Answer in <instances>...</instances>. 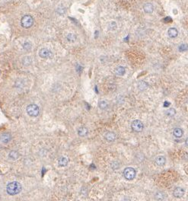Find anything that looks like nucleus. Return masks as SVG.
Listing matches in <instances>:
<instances>
[{
	"label": "nucleus",
	"mask_w": 188,
	"mask_h": 201,
	"mask_svg": "<svg viewBox=\"0 0 188 201\" xmlns=\"http://www.w3.org/2000/svg\"><path fill=\"white\" fill-rule=\"evenodd\" d=\"M88 129L86 127H80L78 130V134L80 136H85L88 135Z\"/></svg>",
	"instance_id": "nucleus-16"
},
{
	"label": "nucleus",
	"mask_w": 188,
	"mask_h": 201,
	"mask_svg": "<svg viewBox=\"0 0 188 201\" xmlns=\"http://www.w3.org/2000/svg\"><path fill=\"white\" fill-rule=\"evenodd\" d=\"M155 162L157 165H159V166H163L165 162H166V159L164 156H159L156 157L155 159Z\"/></svg>",
	"instance_id": "nucleus-11"
},
{
	"label": "nucleus",
	"mask_w": 188,
	"mask_h": 201,
	"mask_svg": "<svg viewBox=\"0 0 188 201\" xmlns=\"http://www.w3.org/2000/svg\"><path fill=\"white\" fill-rule=\"evenodd\" d=\"M143 10H144V12H145L146 13H148V14L152 13L153 11H154L153 4H152V3H150V2L146 3V4L143 5Z\"/></svg>",
	"instance_id": "nucleus-9"
},
{
	"label": "nucleus",
	"mask_w": 188,
	"mask_h": 201,
	"mask_svg": "<svg viewBox=\"0 0 188 201\" xmlns=\"http://www.w3.org/2000/svg\"><path fill=\"white\" fill-rule=\"evenodd\" d=\"M185 143H186V145L188 146V138L186 139V141H185Z\"/></svg>",
	"instance_id": "nucleus-25"
},
{
	"label": "nucleus",
	"mask_w": 188,
	"mask_h": 201,
	"mask_svg": "<svg viewBox=\"0 0 188 201\" xmlns=\"http://www.w3.org/2000/svg\"><path fill=\"white\" fill-rule=\"evenodd\" d=\"M184 133L183 130L181 129V128H175L173 131V134L175 137H177V138H180L182 136V135Z\"/></svg>",
	"instance_id": "nucleus-17"
},
{
	"label": "nucleus",
	"mask_w": 188,
	"mask_h": 201,
	"mask_svg": "<svg viewBox=\"0 0 188 201\" xmlns=\"http://www.w3.org/2000/svg\"><path fill=\"white\" fill-rule=\"evenodd\" d=\"M39 55L42 58L46 59V58H50L52 56V52L47 48H42L39 50Z\"/></svg>",
	"instance_id": "nucleus-6"
},
{
	"label": "nucleus",
	"mask_w": 188,
	"mask_h": 201,
	"mask_svg": "<svg viewBox=\"0 0 188 201\" xmlns=\"http://www.w3.org/2000/svg\"><path fill=\"white\" fill-rule=\"evenodd\" d=\"M147 87H148L147 83L146 82H140V84L139 85V89L141 90V91H143V90L146 89Z\"/></svg>",
	"instance_id": "nucleus-23"
},
{
	"label": "nucleus",
	"mask_w": 188,
	"mask_h": 201,
	"mask_svg": "<svg viewBox=\"0 0 188 201\" xmlns=\"http://www.w3.org/2000/svg\"><path fill=\"white\" fill-rule=\"evenodd\" d=\"M169 104H170L169 102H167V101H165V103H164V107H168Z\"/></svg>",
	"instance_id": "nucleus-24"
},
{
	"label": "nucleus",
	"mask_w": 188,
	"mask_h": 201,
	"mask_svg": "<svg viewBox=\"0 0 188 201\" xmlns=\"http://www.w3.org/2000/svg\"><path fill=\"white\" fill-rule=\"evenodd\" d=\"M12 139V136L8 133H3L0 135V141L3 143H7Z\"/></svg>",
	"instance_id": "nucleus-8"
},
{
	"label": "nucleus",
	"mask_w": 188,
	"mask_h": 201,
	"mask_svg": "<svg viewBox=\"0 0 188 201\" xmlns=\"http://www.w3.org/2000/svg\"><path fill=\"white\" fill-rule=\"evenodd\" d=\"M178 49H179V51H180V52H184V51H187V50H188V45L186 44H182L179 46Z\"/></svg>",
	"instance_id": "nucleus-21"
},
{
	"label": "nucleus",
	"mask_w": 188,
	"mask_h": 201,
	"mask_svg": "<svg viewBox=\"0 0 188 201\" xmlns=\"http://www.w3.org/2000/svg\"><path fill=\"white\" fill-rule=\"evenodd\" d=\"M131 127L135 132H141L143 130V123L139 120H135L131 123Z\"/></svg>",
	"instance_id": "nucleus-5"
},
{
	"label": "nucleus",
	"mask_w": 188,
	"mask_h": 201,
	"mask_svg": "<svg viewBox=\"0 0 188 201\" xmlns=\"http://www.w3.org/2000/svg\"><path fill=\"white\" fill-rule=\"evenodd\" d=\"M6 190L9 195L13 196V195L18 194L21 191V184L18 181H12L7 185Z\"/></svg>",
	"instance_id": "nucleus-1"
},
{
	"label": "nucleus",
	"mask_w": 188,
	"mask_h": 201,
	"mask_svg": "<svg viewBox=\"0 0 188 201\" xmlns=\"http://www.w3.org/2000/svg\"><path fill=\"white\" fill-rule=\"evenodd\" d=\"M184 190L182 188V187H176L174 190V192H173V194L175 197L177 198H181L184 195Z\"/></svg>",
	"instance_id": "nucleus-7"
},
{
	"label": "nucleus",
	"mask_w": 188,
	"mask_h": 201,
	"mask_svg": "<svg viewBox=\"0 0 188 201\" xmlns=\"http://www.w3.org/2000/svg\"><path fill=\"white\" fill-rule=\"evenodd\" d=\"M21 26L24 28H29L31 27L33 24H34V19L31 15H24V17H22L21 21Z\"/></svg>",
	"instance_id": "nucleus-3"
},
{
	"label": "nucleus",
	"mask_w": 188,
	"mask_h": 201,
	"mask_svg": "<svg viewBox=\"0 0 188 201\" xmlns=\"http://www.w3.org/2000/svg\"><path fill=\"white\" fill-rule=\"evenodd\" d=\"M167 34H168V35H169L170 37L174 38V37H176L177 36V34H178V31H177L175 27H171V28L168 29Z\"/></svg>",
	"instance_id": "nucleus-12"
},
{
	"label": "nucleus",
	"mask_w": 188,
	"mask_h": 201,
	"mask_svg": "<svg viewBox=\"0 0 188 201\" xmlns=\"http://www.w3.org/2000/svg\"><path fill=\"white\" fill-rule=\"evenodd\" d=\"M125 72H126L125 68L123 66L117 67L116 69H115V73H116V75H120V76L124 75L125 74Z\"/></svg>",
	"instance_id": "nucleus-14"
},
{
	"label": "nucleus",
	"mask_w": 188,
	"mask_h": 201,
	"mask_svg": "<svg viewBox=\"0 0 188 201\" xmlns=\"http://www.w3.org/2000/svg\"><path fill=\"white\" fill-rule=\"evenodd\" d=\"M124 178L127 180H133L136 175V170L130 167L126 168L124 171Z\"/></svg>",
	"instance_id": "nucleus-4"
},
{
	"label": "nucleus",
	"mask_w": 188,
	"mask_h": 201,
	"mask_svg": "<svg viewBox=\"0 0 188 201\" xmlns=\"http://www.w3.org/2000/svg\"><path fill=\"white\" fill-rule=\"evenodd\" d=\"M105 139L108 142H114L117 139V135L114 132H107L105 134Z\"/></svg>",
	"instance_id": "nucleus-10"
},
{
	"label": "nucleus",
	"mask_w": 188,
	"mask_h": 201,
	"mask_svg": "<svg viewBox=\"0 0 188 201\" xmlns=\"http://www.w3.org/2000/svg\"><path fill=\"white\" fill-rule=\"evenodd\" d=\"M165 194L162 192V191H158L155 194V200L158 201H162L165 199Z\"/></svg>",
	"instance_id": "nucleus-13"
},
{
	"label": "nucleus",
	"mask_w": 188,
	"mask_h": 201,
	"mask_svg": "<svg viewBox=\"0 0 188 201\" xmlns=\"http://www.w3.org/2000/svg\"><path fill=\"white\" fill-rule=\"evenodd\" d=\"M167 117H174L176 114V111L174 108H169L165 112Z\"/></svg>",
	"instance_id": "nucleus-20"
},
{
	"label": "nucleus",
	"mask_w": 188,
	"mask_h": 201,
	"mask_svg": "<svg viewBox=\"0 0 188 201\" xmlns=\"http://www.w3.org/2000/svg\"><path fill=\"white\" fill-rule=\"evenodd\" d=\"M66 39L69 42H74L76 40V35L72 34V33H69V34H68V35L66 37Z\"/></svg>",
	"instance_id": "nucleus-19"
},
{
	"label": "nucleus",
	"mask_w": 188,
	"mask_h": 201,
	"mask_svg": "<svg viewBox=\"0 0 188 201\" xmlns=\"http://www.w3.org/2000/svg\"><path fill=\"white\" fill-rule=\"evenodd\" d=\"M27 113L29 116L31 117H37L39 113H40V109H39V107L36 104H29L27 107Z\"/></svg>",
	"instance_id": "nucleus-2"
},
{
	"label": "nucleus",
	"mask_w": 188,
	"mask_h": 201,
	"mask_svg": "<svg viewBox=\"0 0 188 201\" xmlns=\"http://www.w3.org/2000/svg\"><path fill=\"white\" fill-rule=\"evenodd\" d=\"M19 157V154L16 151H11L8 154V158L12 160H16Z\"/></svg>",
	"instance_id": "nucleus-18"
},
{
	"label": "nucleus",
	"mask_w": 188,
	"mask_h": 201,
	"mask_svg": "<svg viewBox=\"0 0 188 201\" xmlns=\"http://www.w3.org/2000/svg\"><path fill=\"white\" fill-rule=\"evenodd\" d=\"M107 106H108V104H107V101H101L99 102V108L101 109H103V110L106 109L107 108Z\"/></svg>",
	"instance_id": "nucleus-22"
},
{
	"label": "nucleus",
	"mask_w": 188,
	"mask_h": 201,
	"mask_svg": "<svg viewBox=\"0 0 188 201\" xmlns=\"http://www.w3.org/2000/svg\"><path fill=\"white\" fill-rule=\"evenodd\" d=\"M69 161L67 159V158L65 157H61L59 160H58V164L61 167H64V166H66L67 164H68Z\"/></svg>",
	"instance_id": "nucleus-15"
}]
</instances>
